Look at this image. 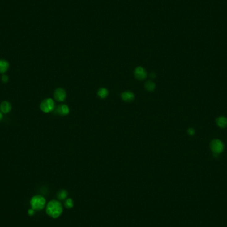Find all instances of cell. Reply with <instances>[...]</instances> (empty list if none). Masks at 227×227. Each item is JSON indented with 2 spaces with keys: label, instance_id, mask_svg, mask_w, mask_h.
I'll use <instances>...</instances> for the list:
<instances>
[{
  "label": "cell",
  "instance_id": "cell-1",
  "mask_svg": "<svg viewBox=\"0 0 227 227\" xmlns=\"http://www.w3.org/2000/svg\"><path fill=\"white\" fill-rule=\"evenodd\" d=\"M46 212L47 215L53 219L59 217L62 212V207L61 203L57 201H50L47 206Z\"/></svg>",
  "mask_w": 227,
  "mask_h": 227
},
{
  "label": "cell",
  "instance_id": "cell-2",
  "mask_svg": "<svg viewBox=\"0 0 227 227\" xmlns=\"http://www.w3.org/2000/svg\"><path fill=\"white\" fill-rule=\"evenodd\" d=\"M46 201L45 199L41 196V195H35L33 196L31 199L30 205L31 206V208H33L35 211H41L45 206Z\"/></svg>",
  "mask_w": 227,
  "mask_h": 227
},
{
  "label": "cell",
  "instance_id": "cell-3",
  "mask_svg": "<svg viewBox=\"0 0 227 227\" xmlns=\"http://www.w3.org/2000/svg\"><path fill=\"white\" fill-rule=\"evenodd\" d=\"M55 108V104H54L53 100L51 98H46L40 104V109L44 113H49L54 110Z\"/></svg>",
  "mask_w": 227,
  "mask_h": 227
},
{
  "label": "cell",
  "instance_id": "cell-4",
  "mask_svg": "<svg viewBox=\"0 0 227 227\" xmlns=\"http://www.w3.org/2000/svg\"><path fill=\"white\" fill-rule=\"evenodd\" d=\"M210 147L211 150L215 154H220L224 150V143L221 140L215 139L212 140L211 142Z\"/></svg>",
  "mask_w": 227,
  "mask_h": 227
},
{
  "label": "cell",
  "instance_id": "cell-5",
  "mask_svg": "<svg viewBox=\"0 0 227 227\" xmlns=\"http://www.w3.org/2000/svg\"><path fill=\"white\" fill-rule=\"evenodd\" d=\"M54 98L58 102H63L66 96V93L65 90L62 88H58L54 91L53 93Z\"/></svg>",
  "mask_w": 227,
  "mask_h": 227
},
{
  "label": "cell",
  "instance_id": "cell-6",
  "mask_svg": "<svg viewBox=\"0 0 227 227\" xmlns=\"http://www.w3.org/2000/svg\"><path fill=\"white\" fill-rule=\"evenodd\" d=\"M134 76L137 79L143 80L147 77V72L143 67L138 66L134 71Z\"/></svg>",
  "mask_w": 227,
  "mask_h": 227
},
{
  "label": "cell",
  "instance_id": "cell-7",
  "mask_svg": "<svg viewBox=\"0 0 227 227\" xmlns=\"http://www.w3.org/2000/svg\"><path fill=\"white\" fill-rule=\"evenodd\" d=\"M11 103L6 101H3L0 104V111L3 114H7L11 112Z\"/></svg>",
  "mask_w": 227,
  "mask_h": 227
},
{
  "label": "cell",
  "instance_id": "cell-8",
  "mask_svg": "<svg viewBox=\"0 0 227 227\" xmlns=\"http://www.w3.org/2000/svg\"><path fill=\"white\" fill-rule=\"evenodd\" d=\"M122 98L123 100L124 101L126 102H131L134 99V94L131 92V91H126L124 92L121 95Z\"/></svg>",
  "mask_w": 227,
  "mask_h": 227
},
{
  "label": "cell",
  "instance_id": "cell-9",
  "mask_svg": "<svg viewBox=\"0 0 227 227\" xmlns=\"http://www.w3.org/2000/svg\"><path fill=\"white\" fill-rule=\"evenodd\" d=\"M57 112L61 116H66L69 113V108L66 104H60L57 108Z\"/></svg>",
  "mask_w": 227,
  "mask_h": 227
},
{
  "label": "cell",
  "instance_id": "cell-10",
  "mask_svg": "<svg viewBox=\"0 0 227 227\" xmlns=\"http://www.w3.org/2000/svg\"><path fill=\"white\" fill-rule=\"evenodd\" d=\"M10 69V63L5 59H0V74H5Z\"/></svg>",
  "mask_w": 227,
  "mask_h": 227
},
{
  "label": "cell",
  "instance_id": "cell-11",
  "mask_svg": "<svg viewBox=\"0 0 227 227\" xmlns=\"http://www.w3.org/2000/svg\"><path fill=\"white\" fill-rule=\"evenodd\" d=\"M216 124L221 128H225L227 127V118L220 116L216 118Z\"/></svg>",
  "mask_w": 227,
  "mask_h": 227
},
{
  "label": "cell",
  "instance_id": "cell-12",
  "mask_svg": "<svg viewBox=\"0 0 227 227\" xmlns=\"http://www.w3.org/2000/svg\"><path fill=\"white\" fill-rule=\"evenodd\" d=\"M145 88L149 92H152L156 88V84L152 81L148 80L145 83Z\"/></svg>",
  "mask_w": 227,
  "mask_h": 227
},
{
  "label": "cell",
  "instance_id": "cell-13",
  "mask_svg": "<svg viewBox=\"0 0 227 227\" xmlns=\"http://www.w3.org/2000/svg\"><path fill=\"white\" fill-rule=\"evenodd\" d=\"M98 95L101 98H106L108 96V91L106 88H101L98 90Z\"/></svg>",
  "mask_w": 227,
  "mask_h": 227
},
{
  "label": "cell",
  "instance_id": "cell-14",
  "mask_svg": "<svg viewBox=\"0 0 227 227\" xmlns=\"http://www.w3.org/2000/svg\"><path fill=\"white\" fill-rule=\"evenodd\" d=\"M57 198L61 201L65 200L68 196V193L65 190H61L57 193Z\"/></svg>",
  "mask_w": 227,
  "mask_h": 227
},
{
  "label": "cell",
  "instance_id": "cell-15",
  "mask_svg": "<svg viewBox=\"0 0 227 227\" xmlns=\"http://www.w3.org/2000/svg\"><path fill=\"white\" fill-rule=\"evenodd\" d=\"M73 205H74V203H73V201H72V200L71 199H66V200L65 202V206L67 208H71L73 207Z\"/></svg>",
  "mask_w": 227,
  "mask_h": 227
},
{
  "label": "cell",
  "instance_id": "cell-16",
  "mask_svg": "<svg viewBox=\"0 0 227 227\" xmlns=\"http://www.w3.org/2000/svg\"><path fill=\"white\" fill-rule=\"evenodd\" d=\"M2 80L3 83H7L8 80H9L8 76L7 75H3L2 76Z\"/></svg>",
  "mask_w": 227,
  "mask_h": 227
},
{
  "label": "cell",
  "instance_id": "cell-17",
  "mask_svg": "<svg viewBox=\"0 0 227 227\" xmlns=\"http://www.w3.org/2000/svg\"><path fill=\"white\" fill-rule=\"evenodd\" d=\"M35 210H33V208H31V209H29L28 211V215L29 216H33L34 215H35Z\"/></svg>",
  "mask_w": 227,
  "mask_h": 227
},
{
  "label": "cell",
  "instance_id": "cell-18",
  "mask_svg": "<svg viewBox=\"0 0 227 227\" xmlns=\"http://www.w3.org/2000/svg\"><path fill=\"white\" fill-rule=\"evenodd\" d=\"M188 134L190 135H193L195 134V130L193 128H189L188 129Z\"/></svg>",
  "mask_w": 227,
  "mask_h": 227
},
{
  "label": "cell",
  "instance_id": "cell-19",
  "mask_svg": "<svg viewBox=\"0 0 227 227\" xmlns=\"http://www.w3.org/2000/svg\"><path fill=\"white\" fill-rule=\"evenodd\" d=\"M2 119H3V113L0 111V122L2 121Z\"/></svg>",
  "mask_w": 227,
  "mask_h": 227
},
{
  "label": "cell",
  "instance_id": "cell-20",
  "mask_svg": "<svg viewBox=\"0 0 227 227\" xmlns=\"http://www.w3.org/2000/svg\"><path fill=\"white\" fill-rule=\"evenodd\" d=\"M150 76H152V78H155V75H154L153 72V73H152V74L150 75Z\"/></svg>",
  "mask_w": 227,
  "mask_h": 227
}]
</instances>
